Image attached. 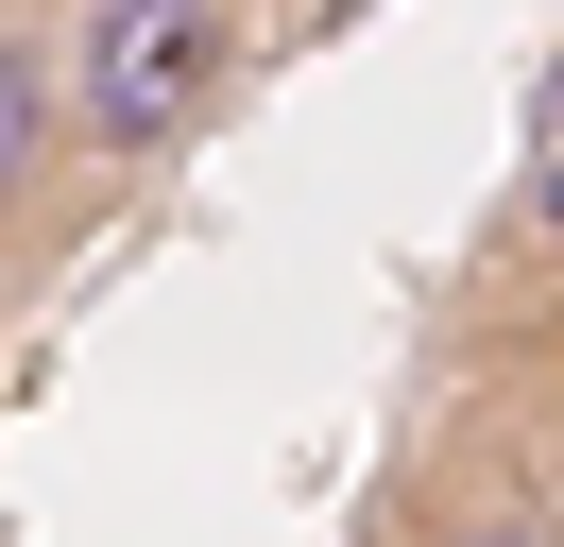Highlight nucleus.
Here are the masks:
<instances>
[{
  "mask_svg": "<svg viewBox=\"0 0 564 547\" xmlns=\"http://www.w3.org/2000/svg\"><path fill=\"white\" fill-rule=\"evenodd\" d=\"M257 68V0H69L52 18V103H69V171L154 189L223 137Z\"/></svg>",
  "mask_w": 564,
  "mask_h": 547,
  "instance_id": "f257e3e1",
  "label": "nucleus"
},
{
  "mask_svg": "<svg viewBox=\"0 0 564 547\" xmlns=\"http://www.w3.org/2000/svg\"><path fill=\"white\" fill-rule=\"evenodd\" d=\"M377 547H564L547 444H530V394H513V428L411 444V462H393V496H377Z\"/></svg>",
  "mask_w": 564,
  "mask_h": 547,
  "instance_id": "f03ea898",
  "label": "nucleus"
},
{
  "mask_svg": "<svg viewBox=\"0 0 564 547\" xmlns=\"http://www.w3.org/2000/svg\"><path fill=\"white\" fill-rule=\"evenodd\" d=\"M69 205V103H52V18H0V257Z\"/></svg>",
  "mask_w": 564,
  "mask_h": 547,
  "instance_id": "7ed1b4c3",
  "label": "nucleus"
}]
</instances>
